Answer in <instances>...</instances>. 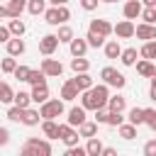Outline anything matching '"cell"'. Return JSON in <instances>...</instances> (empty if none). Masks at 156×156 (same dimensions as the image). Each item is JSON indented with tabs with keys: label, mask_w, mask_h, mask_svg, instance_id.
<instances>
[{
	"label": "cell",
	"mask_w": 156,
	"mask_h": 156,
	"mask_svg": "<svg viewBox=\"0 0 156 156\" xmlns=\"http://www.w3.org/2000/svg\"><path fill=\"white\" fill-rule=\"evenodd\" d=\"M56 7H58V20H61V24L68 22V20H71V10H68L66 5H56Z\"/></svg>",
	"instance_id": "cell-45"
},
{
	"label": "cell",
	"mask_w": 156,
	"mask_h": 156,
	"mask_svg": "<svg viewBox=\"0 0 156 156\" xmlns=\"http://www.w3.org/2000/svg\"><path fill=\"white\" fill-rule=\"evenodd\" d=\"M12 102H15V105H20V107L24 110V107H29V105H32V95H29V93H24V90H20V93H15Z\"/></svg>",
	"instance_id": "cell-34"
},
{
	"label": "cell",
	"mask_w": 156,
	"mask_h": 156,
	"mask_svg": "<svg viewBox=\"0 0 156 156\" xmlns=\"http://www.w3.org/2000/svg\"><path fill=\"white\" fill-rule=\"evenodd\" d=\"M149 95H151V100H156V73L151 76V88H149Z\"/></svg>",
	"instance_id": "cell-51"
},
{
	"label": "cell",
	"mask_w": 156,
	"mask_h": 156,
	"mask_svg": "<svg viewBox=\"0 0 156 156\" xmlns=\"http://www.w3.org/2000/svg\"><path fill=\"white\" fill-rule=\"evenodd\" d=\"M136 56H139V54H136V49H134V46H129V49H122L119 61H122L124 66H134V63H136Z\"/></svg>",
	"instance_id": "cell-29"
},
{
	"label": "cell",
	"mask_w": 156,
	"mask_h": 156,
	"mask_svg": "<svg viewBox=\"0 0 156 156\" xmlns=\"http://www.w3.org/2000/svg\"><path fill=\"white\" fill-rule=\"evenodd\" d=\"M151 129H154V132H156V124H154V127H151Z\"/></svg>",
	"instance_id": "cell-57"
},
{
	"label": "cell",
	"mask_w": 156,
	"mask_h": 156,
	"mask_svg": "<svg viewBox=\"0 0 156 156\" xmlns=\"http://www.w3.org/2000/svg\"><path fill=\"white\" fill-rule=\"evenodd\" d=\"M7 29H10V34H12V37H22V34L27 32V24H24L20 17H12V20H10V24H7Z\"/></svg>",
	"instance_id": "cell-24"
},
{
	"label": "cell",
	"mask_w": 156,
	"mask_h": 156,
	"mask_svg": "<svg viewBox=\"0 0 156 156\" xmlns=\"http://www.w3.org/2000/svg\"><path fill=\"white\" fill-rule=\"evenodd\" d=\"M122 12H124V17H127V20H136V17L141 15V2H139V0H127Z\"/></svg>",
	"instance_id": "cell-18"
},
{
	"label": "cell",
	"mask_w": 156,
	"mask_h": 156,
	"mask_svg": "<svg viewBox=\"0 0 156 156\" xmlns=\"http://www.w3.org/2000/svg\"><path fill=\"white\" fill-rule=\"evenodd\" d=\"M85 41H88V46L98 49V46L105 44V37H100V34H95V32H88V34H85Z\"/></svg>",
	"instance_id": "cell-39"
},
{
	"label": "cell",
	"mask_w": 156,
	"mask_h": 156,
	"mask_svg": "<svg viewBox=\"0 0 156 156\" xmlns=\"http://www.w3.org/2000/svg\"><path fill=\"white\" fill-rule=\"evenodd\" d=\"M144 124H149V127L156 124V110L154 107H144Z\"/></svg>",
	"instance_id": "cell-43"
},
{
	"label": "cell",
	"mask_w": 156,
	"mask_h": 156,
	"mask_svg": "<svg viewBox=\"0 0 156 156\" xmlns=\"http://www.w3.org/2000/svg\"><path fill=\"white\" fill-rule=\"evenodd\" d=\"M29 71H32V68H27V66H17V68L12 71V76H15L17 80H27V76H29Z\"/></svg>",
	"instance_id": "cell-44"
},
{
	"label": "cell",
	"mask_w": 156,
	"mask_h": 156,
	"mask_svg": "<svg viewBox=\"0 0 156 156\" xmlns=\"http://www.w3.org/2000/svg\"><path fill=\"white\" fill-rule=\"evenodd\" d=\"M66 122H68L71 127H78V124H83V122H85V107H83V105H80V107H78V105H76V107H71V110H68V117H66Z\"/></svg>",
	"instance_id": "cell-11"
},
{
	"label": "cell",
	"mask_w": 156,
	"mask_h": 156,
	"mask_svg": "<svg viewBox=\"0 0 156 156\" xmlns=\"http://www.w3.org/2000/svg\"><path fill=\"white\" fill-rule=\"evenodd\" d=\"M39 115H41V119H56V117H61L63 115V100H44L41 102V107H39Z\"/></svg>",
	"instance_id": "cell-4"
},
{
	"label": "cell",
	"mask_w": 156,
	"mask_h": 156,
	"mask_svg": "<svg viewBox=\"0 0 156 156\" xmlns=\"http://www.w3.org/2000/svg\"><path fill=\"white\" fill-rule=\"evenodd\" d=\"M44 22L51 24V27H58V24H61V20H58V7H56V5L49 7V10H44Z\"/></svg>",
	"instance_id": "cell-31"
},
{
	"label": "cell",
	"mask_w": 156,
	"mask_h": 156,
	"mask_svg": "<svg viewBox=\"0 0 156 156\" xmlns=\"http://www.w3.org/2000/svg\"><path fill=\"white\" fill-rule=\"evenodd\" d=\"M5 46H7V54L10 56H22L24 54V41H22V37H15V39H7L5 41Z\"/></svg>",
	"instance_id": "cell-12"
},
{
	"label": "cell",
	"mask_w": 156,
	"mask_h": 156,
	"mask_svg": "<svg viewBox=\"0 0 156 156\" xmlns=\"http://www.w3.org/2000/svg\"><path fill=\"white\" fill-rule=\"evenodd\" d=\"M127 119L132 122V124H144V107H132L129 110V115H127Z\"/></svg>",
	"instance_id": "cell-35"
},
{
	"label": "cell",
	"mask_w": 156,
	"mask_h": 156,
	"mask_svg": "<svg viewBox=\"0 0 156 156\" xmlns=\"http://www.w3.org/2000/svg\"><path fill=\"white\" fill-rule=\"evenodd\" d=\"M98 2H100V0H80V7H83L85 12H93V10H98Z\"/></svg>",
	"instance_id": "cell-48"
},
{
	"label": "cell",
	"mask_w": 156,
	"mask_h": 156,
	"mask_svg": "<svg viewBox=\"0 0 156 156\" xmlns=\"http://www.w3.org/2000/svg\"><path fill=\"white\" fill-rule=\"evenodd\" d=\"M71 80H73V85H76L80 93H83V90H88V88L93 85V76H90L88 71H85V73H76V78H71Z\"/></svg>",
	"instance_id": "cell-20"
},
{
	"label": "cell",
	"mask_w": 156,
	"mask_h": 156,
	"mask_svg": "<svg viewBox=\"0 0 156 156\" xmlns=\"http://www.w3.org/2000/svg\"><path fill=\"white\" fill-rule=\"evenodd\" d=\"M41 71L46 73V78H58L63 73V63L56 58H41Z\"/></svg>",
	"instance_id": "cell-7"
},
{
	"label": "cell",
	"mask_w": 156,
	"mask_h": 156,
	"mask_svg": "<svg viewBox=\"0 0 156 156\" xmlns=\"http://www.w3.org/2000/svg\"><path fill=\"white\" fill-rule=\"evenodd\" d=\"M78 134L80 136H85V139H90V136H95L98 134V122H83V124H78Z\"/></svg>",
	"instance_id": "cell-26"
},
{
	"label": "cell",
	"mask_w": 156,
	"mask_h": 156,
	"mask_svg": "<svg viewBox=\"0 0 156 156\" xmlns=\"http://www.w3.org/2000/svg\"><path fill=\"white\" fill-rule=\"evenodd\" d=\"M122 122H124L122 112H110V110H107V117H105V124H107V127H119Z\"/></svg>",
	"instance_id": "cell-37"
},
{
	"label": "cell",
	"mask_w": 156,
	"mask_h": 156,
	"mask_svg": "<svg viewBox=\"0 0 156 156\" xmlns=\"http://www.w3.org/2000/svg\"><path fill=\"white\" fill-rule=\"evenodd\" d=\"M88 32H95V34H100V37H110V34H112V24H110L107 20H90Z\"/></svg>",
	"instance_id": "cell-10"
},
{
	"label": "cell",
	"mask_w": 156,
	"mask_h": 156,
	"mask_svg": "<svg viewBox=\"0 0 156 156\" xmlns=\"http://www.w3.org/2000/svg\"><path fill=\"white\" fill-rule=\"evenodd\" d=\"M107 98H110V90H107L105 83L90 85L88 90L80 93V105H83L85 110H93V112H95V110H100V107L107 105Z\"/></svg>",
	"instance_id": "cell-1"
},
{
	"label": "cell",
	"mask_w": 156,
	"mask_h": 156,
	"mask_svg": "<svg viewBox=\"0 0 156 156\" xmlns=\"http://www.w3.org/2000/svg\"><path fill=\"white\" fill-rule=\"evenodd\" d=\"M85 154H88V156H100V154H102V141H100L98 136H90L88 144H85Z\"/></svg>",
	"instance_id": "cell-27"
},
{
	"label": "cell",
	"mask_w": 156,
	"mask_h": 156,
	"mask_svg": "<svg viewBox=\"0 0 156 156\" xmlns=\"http://www.w3.org/2000/svg\"><path fill=\"white\" fill-rule=\"evenodd\" d=\"M0 73H2V71H0Z\"/></svg>",
	"instance_id": "cell-58"
},
{
	"label": "cell",
	"mask_w": 156,
	"mask_h": 156,
	"mask_svg": "<svg viewBox=\"0 0 156 156\" xmlns=\"http://www.w3.org/2000/svg\"><path fill=\"white\" fill-rule=\"evenodd\" d=\"M12 98H15V90L10 88V83H5V80H0V102H12Z\"/></svg>",
	"instance_id": "cell-33"
},
{
	"label": "cell",
	"mask_w": 156,
	"mask_h": 156,
	"mask_svg": "<svg viewBox=\"0 0 156 156\" xmlns=\"http://www.w3.org/2000/svg\"><path fill=\"white\" fill-rule=\"evenodd\" d=\"M134 66H136V73H139V76H144V78H151V76L156 73V66H154V61H151V58H141V61H136Z\"/></svg>",
	"instance_id": "cell-15"
},
{
	"label": "cell",
	"mask_w": 156,
	"mask_h": 156,
	"mask_svg": "<svg viewBox=\"0 0 156 156\" xmlns=\"http://www.w3.org/2000/svg\"><path fill=\"white\" fill-rule=\"evenodd\" d=\"M144 22L149 24H156V7H141V15H139Z\"/></svg>",
	"instance_id": "cell-41"
},
{
	"label": "cell",
	"mask_w": 156,
	"mask_h": 156,
	"mask_svg": "<svg viewBox=\"0 0 156 156\" xmlns=\"http://www.w3.org/2000/svg\"><path fill=\"white\" fill-rule=\"evenodd\" d=\"M58 139H61L66 146H76L78 139H80V134L76 132V127H71V124L66 122V124H58Z\"/></svg>",
	"instance_id": "cell-5"
},
{
	"label": "cell",
	"mask_w": 156,
	"mask_h": 156,
	"mask_svg": "<svg viewBox=\"0 0 156 156\" xmlns=\"http://www.w3.org/2000/svg\"><path fill=\"white\" fill-rule=\"evenodd\" d=\"M49 2H51V5H66L68 0H49Z\"/></svg>",
	"instance_id": "cell-55"
},
{
	"label": "cell",
	"mask_w": 156,
	"mask_h": 156,
	"mask_svg": "<svg viewBox=\"0 0 156 156\" xmlns=\"http://www.w3.org/2000/svg\"><path fill=\"white\" fill-rule=\"evenodd\" d=\"M5 17H10L7 15V5H0V20H5Z\"/></svg>",
	"instance_id": "cell-53"
},
{
	"label": "cell",
	"mask_w": 156,
	"mask_h": 156,
	"mask_svg": "<svg viewBox=\"0 0 156 156\" xmlns=\"http://www.w3.org/2000/svg\"><path fill=\"white\" fill-rule=\"evenodd\" d=\"M32 102H44V100H49V88H46V83H39V85H32Z\"/></svg>",
	"instance_id": "cell-16"
},
{
	"label": "cell",
	"mask_w": 156,
	"mask_h": 156,
	"mask_svg": "<svg viewBox=\"0 0 156 156\" xmlns=\"http://www.w3.org/2000/svg\"><path fill=\"white\" fill-rule=\"evenodd\" d=\"M144 156H156V139H149L144 144Z\"/></svg>",
	"instance_id": "cell-47"
},
{
	"label": "cell",
	"mask_w": 156,
	"mask_h": 156,
	"mask_svg": "<svg viewBox=\"0 0 156 156\" xmlns=\"http://www.w3.org/2000/svg\"><path fill=\"white\" fill-rule=\"evenodd\" d=\"M27 83H32V85H39V83H46V73L39 68V71H29V76H27Z\"/></svg>",
	"instance_id": "cell-36"
},
{
	"label": "cell",
	"mask_w": 156,
	"mask_h": 156,
	"mask_svg": "<svg viewBox=\"0 0 156 156\" xmlns=\"http://www.w3.org/2000/svg\"><path fill=\"white\" fill-rule=\"evenodd\" d=\"M102 2H117V0H102Z\"/></svg>",
	"instance_id": "cell-56"
},
{
	"label": "cell",
	"mask_w": 156,
	"mask_h": 156,
	"mask_svg": "<svg viewBox=\"0 0 156 156\" xmlns=\"http://www.w3.org/2000/svg\"><path fill=\"white\" fill-rule=\"evenodd\" d=\"M39 119H41L39 110H32V107H24V110H22V124H27V127H37Z\"/></svg>",
	"instance_id": "cell-17"
},
{
	"label": "cell",
	"mask_w": 156,
	"mask_h": 156,
	"mask_svg": "<svg viewBox=\"0 0 156 156\" xmlns=\"http://www.w3.org/2000/svg\"><path fill=\"white\" fill-rule=\"evenodd\" d=\"M112 32L117 34V39H129V37H134V22L132 20H122V22H117L112 27Z\"/></svg>",
	"instance_id": "cell-9"
},
{
	"label": "cell",
	"mask_w": 156,
	"mask_h": 156,
	"mask_svg": "<svg viewBox=\"0 0 156 156\" xmlns=\"http://www.w3.org/2000/svg\"><path fill=\"white\" fill-rule=\"evenodd\" d=\"M102 156H117V149H112V146H102Z\"/></svg>",
	"instance_id": "cell-52"
},
{
	"label": "cell",
	"mask_w": 156,
	"mask_h": 156,
	"mask_svg": "<svg viewBox=\"0 0 156 156\" xmlns=\"http://www.w3.org/2000/svg\"><path fill=\"white\" fill-rule=\"evenodd\" d=\"M141 2H144L146 7H156V0H141Z\"/></svg>",
	"instance_id": "cell-54"
},
{
	"label": "cell",
	"mask_w": 156,
	"mask_h": 156,
	"mask_svg": "<svg viewBox=\"0 0 156 156\" xmlns=\"http://www.w3.org/2000/svg\"><path fill=\"white\" fill-rule=\"evenodd\" d=\"M27 10H29V15H44L46 0H27Z\"/></svg>",
	"instance_id": "cell-32"
},
{
	"label": "cell",
	"mask_w": 156,
	"mask_h": 156,
	"mask_svg": "<svg viewBox=\"0 0 156 156\" xmlns=\"http://www.w3.org/2000/svg\"><path fill=\"white\" fill-rule=\"evenodd\" d=\"M7 119H12V122H22V107H20V105H12V107L7 110Z\"/></svg>",
	"instance_id": "cell-42"
},
{
	"label": "cell",
	"mask_w": 156,
	"mask_h": 156,
	"mask_svg": "<svg viewBox=\"0 0 156 156\" xmlns=\"http://www.w3.org/2000/svg\"><path fill=\"white\" fill-rule=\"evenodd\" d=\"M58 44H61V41H58L56 34H44V37L39 39V51H41L44 56H51V54L58 49Z\"/></svg>",
	"instance_id": "cell-6"
},
{
	"label": "cell",
	"mask_w": 156,
	"mask_h": 156,
	"mask_svg": "<svg viewBox=\"0 0 156 156\" xmlns=\"http://www.w3.org/2000/svg\"><path fill=\"white\" fill-rule=\"evenodd\" d=\"M100 78H102L105 85H112V88H117V90L127 85V78H124L117 68H112V66H105V68L100 71Z\"/></svg>",
	"instance_id": "cell-3"
},
{
	"label": "cell",
	"mask_w": 156,
	"mask_h": 156,
	"mask_svg": "<svg viewBox=\"0 0 156 156\" xmlns=\"http://www.w3.org/2000/svg\"><path fill=\"white\" fill-rule=\"evenodd\" d=\"M7 141H10V132H7L5 127H0V146H5Z\"/></svg>",
	"instance_id": "cell-49"
},
{
	"label": "cell",
	"mask_w": 156,
	"mask_h": 156,
	"mask_svg": "<svg viewBox=\"0 0 156 156\" xmlns=\"http://www.w3.org/2000/svg\"><path fill=\"white\" fill-rule=\"evenodd\" d=\"M134 37L136 39H156V24H149V22H141V24H134Z\"/></svg>",
	"instance_id": "cell-8"
},
{
	"label": "cell",
	"mask_w": 156,
	"mask_h": 156,
	"mask_svg": "<svg viewBox=\"0 0 156 156\" xmlns=\"http://www.w3.org/2000/svg\"><path fill=\"white\" fill-rule=\"evenodd\" d=\"M15 68H17V61H15V56H10V54H7V58H2V61H0V71H2V73H12Z\"/></svg>",
	"instance_id": "cell-40"
},
{
	"label": "cell",
	"mask_w": 156,
	"mask_h": 156,
	"mask_svg": "<svg viewBox=\"0 0 156 156\" xmlns=\"http://www.w3.org/2000/svg\"><path fill=\"white\" fill-rule=\"evenodd\" d=\"M117 132H119V136H122V139H127V141H129V139H134V136H136V124H132V122H127V124H124V122H122V124L117 127Z\"/></svg>",
	"instance_id": "cell-30"
},
{
	"label": "cell",
	"mask_w": 156,
	"mask_h": 156,
	"mask_svg": "<svg viewBox=\"0 0 156 156\" xmlns=\"http://www.w3.org/2000/svg\"><path fill=\"white\" fill-rule=\"evenodd\" d=\"M51 144L46 141V139H37V136H29L27 141H24V146H22V154L24 156H51Z\"/></svg>",
	"instance_id": "cell-2"
},
{
	"label": "cell",
	"mask_w": 156,
	"mask_h": 156,
	"mask_svg": "<svg viewBox=\"0 0 156 156\" xmlns=\"http://www.w3.org/2000/svg\"><path fill=\"white\" fill-rule=\"evenodd\" d=\"M139 56L141 58H156V39H149V41H144L141 44V49H139Z\"/></svg>",
	"instance_id": "cell-23"
},
{
	"label": "cell",
	"mask_w": 156,
	"mask_h": 156,
	"mask_svg": "<svg viewBox=\"0 0 156 156\" xmlns=\"http://www.w3.org/2000/svg\"><path fill=\"white\" fill-rule=\"evenodd\" d=\"M66 156H85V146H68L66 149Z\"/></svg>",
	"instance_id": "cell-46"
},
{
	"label": "cell",
	"mask_w": 156,
	"mask_h": 156,
	"mask_svg": "<svg viewBox=\"0 0 156 156\" xmlns=\"http://www.w3.org/2000/svg\"><path fill=\"white\" fill-rule=\"evenodd\" d=\"M41 132L46 139H58V124L54 119H41Z\"/></svg>",
	"instance_id": "cell-21"
},
{
	"label": "cell",
	"mask_w": 156,
	"mask_h": 156,
	"mask_svg": "<svg viewBox=\"0 0 156 156\" xmlns=\"http://www.w3.org/2000/svg\"><path fill=\"white\" fill-rule=\"evenodd\" d=\"M124 107H127V98H122V95H110L107 98L105 110H110V112H124Z\"/></svg>",
	"instance_id": "cell-14"
},
{
	"label": "cell",
	"mask_w": 156,
	"mask_h": 156,
	"mask_svg": "<svg viewBox=\"0 0 156 156\" xmlns=\"http://www.w3.org/2000/svg\"><path fill=\"white\" fill-rule=\"evenodd\" d=\"M27 10V0H7V15L10 17H20Z\"/></svg>",
	"instance_id": "cell-22"
},
{
	"label": "cell",
	"mask_w": 156,
	"mask_h": 156,
	"mask_svg": "<svg viewBox=\"0 0 156 156\" xmlns=\"http://www.w3.org/2000/svg\"><path fill=\"white\" fill-rule=\"evenodd\" d=\"M68 46H71V54H73V56H85V51L90 49V46H88V41H85V39H80V37H78V39L73 37V39L68 41Z\"/></svg>",
	"instance_id": "cell-19"
},
{
	"label": "cell",
	"mask_w": 156,
	"mask_h": 156,
	"mask_svg": "<svg viewBox=\"0 0 156 156\" xmlns=\"http://www.w3.org/2000/svg\"><path fill=\"white\" fill-rule=\"evenodd\" d=\"M71 68H73V73H85V71H90V61L83 58V56H73L71 58Z\"/></svg>",
	"instance_id": "cell-25"
},
{
	"label": "cell",
	"mask_w": 156,
	"mask_h": 156,
	"mask_svg": "<svg viewBox=\"0 0 156 156\" xmlns=\"http://www.w3.org/2000/svg\"><path fill=\"white\" fill-rule=\"evenodd\" d=\"M78 95H80V90L73 85V80H66V83L61 85V100H66V102H73Z\"/></svg>",
	"instance_id": "cell-13"
},
{
	"label": "cell",
	"mask_w": 156,
	"mask_h": 156,
	"mask_svg": "<svg viewBox=\"0 0 156 156\" xmlns=\"http://www.w3.org/2000/svg\"><path fill=\"white\" fill-rule=\"evenodd\" d=\"M102 46H105V56H107V58H119L122 46H119L117 39H112V41H107V44H102Z\"/></svg>",
	"instance_id": "cell-28"
},
{
	"label": "cell",
	"mask_w": 156,
	"mask_h": 156,
	"mask_svg": "<svg viewBox=\"0 0 156 156\" xmlns=\"http://www.w3.org/2000/svg\"><path fill=\"white\" fill-rule=\"evenodd\" d=\"M56 37H58V41H66V44H68V41L73 39V29H71V27L63 22V24L58 27V34H56Z\"/></svg>",
	"instance_id": "cell-38"
},
{
	"label": "cell",
	"mask_w": 156,
	"mask_h": 156,
	"mask_svg": "<svg viewBox=\"0 0 156 156\" xmlns=\"http://www.w3.org/2000/svg\"><path fill=\"white\" fill-rule=\"evenodd\" d=\"M10 37H12V34H10V29H7V27H0V44H5Z\"/></svg>",
	"instance_id": "cell-50"
}]
</instances>
